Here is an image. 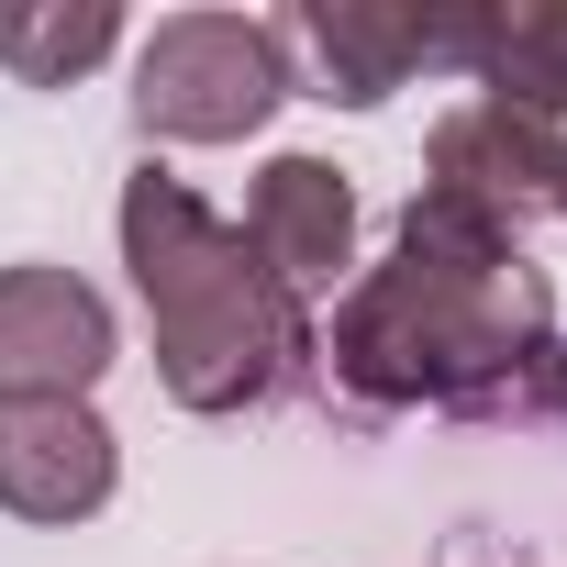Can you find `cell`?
Instances as JSON below:
<instances>
[{
    "label": "cell",
    "instance_id": "cell-2",
    "mask_svg": "<svg viewBox=\"0 0 567 567\" xmlns=\"http://www.w3.org/2000/svg\"><path fill=\"white\" fill-rule=\"evenodd\" d=\"M123 267H134V301H145V334H156V379H167L178 412L223 423V412H256V401H278L301 379V357H312L301 301L267 278L245 223H223L156 156L123 178Z\"/></svg>",
    "mask_w": 567,
    "mask_h": 567
},
{
    "label": "cell",
    "instance_id": "cell-5",
    "mask_svg": "<svg viewBox=\"0 0 567 567\" xmlns=\"http://www.w3.org/2000/svg\"><path fill=\"white\" fill-rule=\"evenodd\" d=\"M267 34L278 56H312V101L346 112H379L423 68H456V12H412V0H301V12H267Z\"/></svg>",
    "mask_w": 567,
    "mask_h": 567
},
{
    "label": "cell",
    "instance_id": "cell-1",
    "mask_svg": "<svg viewBox=\"0 0 567 567\" xmlns=\"http://www.w3.org/2000/svg\"><path fill=\"white\" fill-rule=\"evenodd\" d=\"M545 346H556V290L523 256V234L412 189L390 256L346 278L323 368L368 412H478V401L523 390L545 368Z\"/></svg>",
    "mask_w": 567,
    "mask_h": 567
},
{
    "label": "cell",
    "instance_id": "cell-12",
    "mask_svg": "<svg viewBox=\"0 0 567 567\" xmlns=\"http://www.w3.org/2000/svg\"><path fill=\"white\" fill-rule=\"evenodd\" d=\"M556 212H567V178H556Z\"/></svg>",
    "mask_w": 567,
    "mask_h": 567
},
{
    "label": "cell",
    "instance_id": "cell-6",
    "mask_svg": "<svg viewBox=\"0 0 567 567\" xmlns=\"http://www.w3.org/2000/svg\"><path fill=\"white\" fill-rule=\"evenodd\" d=\"M123 489V445L68 390H0V512L12 523H90Z\"/></svg>",
    "mask_w": 567,
    "mask_h": 567
},
{
    "label": "cell",
    "instance_id": "cell-10",
    "mask_svg": "<svg viewBox=\"0 0 567 567\" xmlns=\"http://www.w3.org/2000/svg\"><path fill=\"white\" fill-rule=\"evenodd\" d=\"M112 45H123V12H112V0H0V68H12L23 90H68V79H90Z\"/></svg>",
    "mask_w": 567,
    "mask_h": 567
},
{
    "label": "cell",
    "instance_id": "cell-8",
    "mask_svg": "<svg viewBox=\"0 0 567 567\" xmlns=\"http://www.w3.org/2000/svg\"><path fill=\"white\" fill-rule=\"evenodd\" d=\"M245 245L267 256V278H278L290 301L334 290V278L357 267V189H346V167H323V156H267L256 189H245Z\"/></svg>",
    "mask_w": 567,
    "mask_h": 567
},
{
    "label": "cell",
    "instance_id": "cell-11",
    "mask_svg": "<svg viewBox=\"0 0 567 567\" xmlns=\"http://www.w3.org/2000/svg\"><path fill=\"white\" fill-rule=\"evenodd\" d=\"M534 401L567 423V346H545V368H534Z\"/></svg>",
    "mask_w": 567,
    "mask_h": 567
},
{
    "label": "cell",
    "instance_id": "cell-9",
    "mask_svg": "<svg viewBox=\"0 0 567 567\" xmlns=\"http://www.w3.org/2000/svg\"><path fill=\"white\" fill-rule=\"evenodd\" d=\"M456 68H467L478 90H545V101H567V0L456 12Z\"/></svg>",
    "mask_w": 567,
    "mask_h": 567
},
{
    "label": "cell",
    "instance_id": "cell-7",
    "mask_svg": "<svg viewBox=\"0 0 567 567\" xmlns=\"http://www.w3.org/2000/svg\"><path fill=\"white\" fill-rule=\"evenodd\" d=\"M112 379V301L79 267H0V390H68L90 401Z\"/></svg>",
    "mask_w": 567,
    "mask_h": 567
},
{
    "label": "cell",
    "instance_id": "cell-3",
    "mask_svg": "<svg viewBox=\"0 0 567 567\" xmlns=\"http://www.w3.org/2000/svg\"><path fill=\"white\" fill-rule=\"evenodd\" d=\"M278 101H290V56L267 12H167L134 45V123L156 145H245Z\"/></svg>",
    "mask_w": 567,
    "mask_h": 567
},
{
    "label": "cell",
    "instance_id": "cell-4",
    "mask_svg": "<svg viewBox=\"0 0 567 567\" xmlns=\"http://www.w3.org/2000/svg\"><path fill=\"white\" fill-rule=\"evenodd\" d=\"M556 178H567V101L545 90H478L423 145V200L478 212L501 234H523V212H556Z\"/></svg>",
    "mask_w": 567,
    "mask_h": 567
}]
</instances>
